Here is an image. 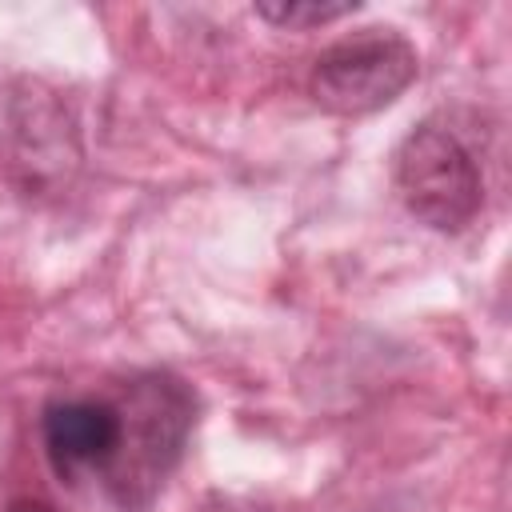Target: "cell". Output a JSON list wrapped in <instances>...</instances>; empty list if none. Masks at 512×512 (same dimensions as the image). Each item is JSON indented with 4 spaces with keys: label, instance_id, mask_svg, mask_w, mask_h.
<instances>
[{
    "label": "cell",
    "instance_id": "obj_1",
    "mask_svg": "<svg viewBox=\"0 0 512 512\" xmlns=\"http://www.w3.org/2000/svg\"><path fill=\"white\" fill-rule=\"evenodd\" d=\"M112 400L120 416V436L100 488L124 512H140L152 504V496L160 492V484L168 480L188 444L196 396L172 372H140L124 380L112 392Z\"/></svg>",
    "mask_w": 512,
    "mask_h": 512
},
{
    "label": "cell",
    "instance_id": "obj_2",
    "mask_svg": "<svg viewBox=\"0 0 512 512\" xmlns=\"http://www.w3.org/2000/svg\"><path fill=\"white\" fill-rule=\"evenodd\" d=\"M396 188L408 212L440 232L464 228L484 200V180L468 144L440 120H424L404 136L396 152Z\"/></svg>",
    "mask_w": 512,
    "mask_h": 512
},
{
    "label": "cell",
    "instance_id": "obj_3",
    "mask_svg": "<svg viewBox=\"0 0 512 512\" xmlns=\"http://www.w3.org/2000/svg\"><path fill=\"white\" fill-rule=\"evenodd\" d=\"M416 68V48L404 36L388 28H364L316 56L308 88L328 112L360 116L392 104L416 80Z\"/></svg>",
    "mask_w": 512,
    "mask_h": 512
},
{
    "label": "cell",
    "instance_id": "obj_4",
    "mask_svg": "<svg viewBox=\"0 0 512 512\" xmlns=\"http://www.w3.org/2000/svg\"><path fill=\"white\" fill-rule=\"evenodd\" d=\"M120 436L112 396H56L40 416V440L52 472L68 484H100Z\"/></svg>",
    "mask_w": 512,
    "mask_h": 512
},
{
    "label": "cell",
    "instance_id": "obj_5",
    "mask_svg": "<svg viewBox=\"0 0 512 512\" xmlns=\"http://www.w3.org/2000/svg\"><path fill=\"white\" fill-rule=\"evenodd\" d=\"M356 4H324V0H288V4H256V16H264L276 28H316L332 24L340 16H352Z\"/></svg>",
    "mask_w": 512,
    "mask_h": 512
},
{
    "label": "cell",
    "instance_id": "obj_6",
    "mask_svg": "<svg viewBox=\"0 0 512 512\" xmlns=\"http://www.w3.org/2000/svg\"><path fill=\"white\" fill-rule=\"evenodd\" d=\"M8 512H52L48 504H40V500H16Z\"/></svg>",
    "mask_w": 512,
    "mask_h": 512
}]
</instances>
